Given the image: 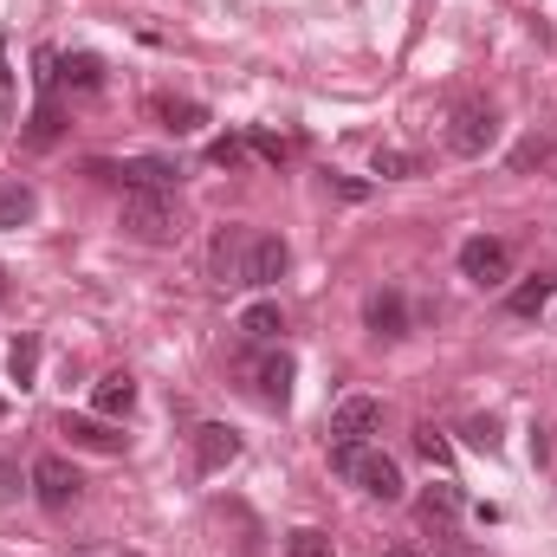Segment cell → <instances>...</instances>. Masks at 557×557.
I'll return each mask as SVG.
<instances>
[{
  "mask_svg": "<svg viewBox=\"0 0 557 557\" xmlns=\"http://www.w3.org/2000/svg\"><path fill=\"white\" fill-rule=\"evenodd\" d=\"M331 467H337L350 486H363L370 499H383V506H396V499L409 493V486H403V467H396L389 454H376L370 441H363V447H337V441H331Z\"/></svg>",
  "mask_w": 557,
  "mask_h": 557,
  "instance_id": "cell-1",
  "label": "cell"
},
{
  "mask_svg": "<svg viewBox=\"0 0 557 557\" xmlns=\"http://www.w3.org/2000/svg\"><path fill=\"white\" fill-rule=\"evenodd\" d=\"M117 227L143 240V247H169L175 234H182V221H175V208H169V195H149V188H131L124 195V214H117Z\"/></svg>",
  "mask_w": 557,
  "mask_h": 557,
  "instance_id": "cell-2",
  "label": "cell"
},
{
  "mask_svg": "<svg viewBox=\"0 0 557 557\" xmlns=\"http://www.w3.org/2000/svg\"><path fill=\"white\" fill-rule=\"evenodd\" d=\"M493 143H499V111H493V104L467 98V104L447 111V149H454V156H486Z\"/></svg>",
  "mask_w": 557,
  "mask_h": 557,
  "instance_id": "cell-3",
  "label": "cell"
},
{
  "mask_svg": "<svg viewBox=\"0 0 557 557\" xmlns=\"http://www.w3.org/2000/svg\"><path fill=\"white\" fill-rule=\"evenodd\" d=\"M247 247H253V227H240V221L214 227V247H208V278H214L221 292H240V285H247Z\"/></svg>",
  "mask_w": 557,
  "mask_h": 557,
  "instance_id": "cell-4",
  "label": "cell"
},
{
  "mask_svg": "<svg viewBox=\"0 0 557 557\" xmlns=\"http://www.w3.org/2000/svg\"><path fill=\"white\" fill-rule=\"evenodd\" d=\"M78 493H85V480H78L72 460H59V454H39V460H33V499H39L46 512H72Z\"/></svg>",
  "mask_w": 557,
  "mask_h": 557,
  "instance_id": "cell-5",
  "label": "cell"
},
{
  "mask_svg": "<svg viewBox=\"0 0 557 557\" xmlns=\"http://www.w3.org/2000/svg\"><path fill=\"white\" fill-rule=\"evenodd\" d=\"M460 273L473 278L480 292H493V285L512 278V247L493 240V234H473V240H460Z\"/></svg>",
  "mask_w": 557,
  "mask_h": 557,
  "instance_id": "cell-6",
  "label": "cell"
},
{
  "mask_svg": "<svg viewBox=\"0 0 557 557\" xmlns=\"http://www.w3.org/2000/svg\"><path fill=\"white\" fill-rule=\"evenodd\" d=\"M376 428H383V403H376V396H344V403L331 409V441H337V447H363Z\"/></svg>",
  "mask_w": 557,
  "mask_h": 557,
  "instance_id": "cell-7",
  "label": "cell"
},
{
  "mask_svg": "<svg viewBox=\"0 0 557 557\" xmlns=\"http://www.w3.org/2000/svg\"><path fill=\"white\" fill-rule=\"evenodd\" d=\"M98 175H117V182H131V188H149V195H169L175 182H182V169L175 162H162V156H131L124 169H111V162H91Z\"/></svg>",
  "mask_w": 557,
  "mask_h": 557,
  "instance_id": "cell-8",
  "label": "cell"
},
{
  "mask_svg": "<svg viewBox=\"0 0 557 557\" xmlns=\"http://www.w3.org/2000/svg\"><path fill=\"white\" fill-rule=\"evenodd\" d=\"M285 267H292V247L278 234H253V247H247V285H278Z\"/></svg>",
  "mask_w": 557,
  "mask_h": 557,
  "instance_id": "cell-9",
  "label": "cell"
},
{
  "mask_svg": "<svg viewBox=\"0 0 557 557\" xmlns=\"http://www.w3.org/2000/svg\"><path fill=\"white\" fill-rule=\"evenodd\" d=\"M234 454H240V434H234V428H221V421H201V428H195V467H201V473H221Z\"/></svg>",
  "mask_w": 557,
  "mask_h": 557,
  "instance_id": "cell-10",
  "label": "cell"
},
{
  "mask_svg": "<svg viewBox=\"0 0 557 557\" xmlns=\"http://www.w3.org/2000/svg\"><path fill=\"white\" fill-rule=\"evenodd\" d=\"M149 117H156V131H169V137H195V131L208 124V111H201L195 98H149Z\"/></svg>",
  "mask_w": 557,
  "mask_h": 557,
  "instance_id": "cell-11",
  "label": "cell"
},
{
  "mask_svg": "<svg viewBox=\"0 0 557 557\" xmlns=\"http://www.w3.org/2000/svg\"><path fill=\"white\" fill-rule=\"evenodd\" d=\"M363 324H370L376 337H409V305H403V292H396V285H389V292H370Z\"/></svg>",
  "mask_w": 557,
  "mask_h": 557,
  "instance_id": "cell-12",
  "label": "cell"
},
{
  "mask_svg": "<svg viewBox=\"0 0 557 557\" xmlns=\"http://www.w3.org/2000/svg\"><path fill=\"white\" fill-rule=\"evenodd\" d=\"M59 434H72V447H91V454H124V434L104 416H65Z\"/></svg>",
  "mask_w": 557,
  "mask_h": 557,
  "instance_id": "cell-13",
  "label": "cell"
},
{
  "mask_svg": "<svg viewBox=\"0 0 557 557\" xmlns=\"http://www.w3.org/2000/svg\"><path fill=\"white\" fill-rule=\"evenodd\" d=\"M253 389H260L267 409H285V403H292V357H285V350L253 363Z\"/></svg>",
  "mask_w": 557,
  "mask_h": 557,
  "instance_id": "cell-14",
  "label": "cell"
},
{
  "mask_svg": "<svg viewBox=\"0 0 557 557\" xmlns=\"http://www.w3.org/2000/svg\"><path fill=\"white\" fill-rule=\"evenodd\" d=\"M552 298H557V278L532 273V278H519V285L506 292V311H512V318H539V311H552Z\"/></svg>",
  "mask_w": 557,
  "mask_h": 557,
  "instance_id": "cell-15",
  "label": "cell"
},
{
  "mask_svg": "<svg viewBox=\"0 0 557 557\" xmlns=\"http://www.w3.org/2000/svg\"><path fill=\"white\" fill-rule=\"evenodd\" d=\"M131 403H137V376H124V370H111V376H98V389H91V409L111 421V416H131Z\"/></svg>",
  "mask_w": 557,
  "mask_h": 557,
  "instance_id": "cell-16",
  "label": "cell"
},
{
  "mask_svg": "<svg viewBox=\"0 0 557 557\" xmlns=\"http://www.w3.org/2000/svg\"><path fill=\"white\" fill-rule=\"evenodd\" d=\"M416 506H421V519H428V525H454V519L467 512V499H460V486H454V480H434Z\"/></svg>",
  "mask_w": 557,
  "mask_h": 557,
  "instance_id": "cell-17",
  "label": "cell"
},
{
  "mask_svg": "<svg viewBox=\"0 0 557 557\" xmlns=\"http://www.w3.org/2000/svg\"><path fill=\"white\" fill-rule=\"evenodd\" d=\"M59 85L98 91V85H104V59H98V52H59Z\"/></svg>",
  "mask_w": 557,
  "mask_h": 557,
  "instance_id": "cell-18",
  "label": "cell"
},
{
  "mask_svg": "<svg viewBox=\"0 0 557 557\" xmlns=\"http://www.w3.org/2000/svg\"><path fill=\"white\" fill-rule=\"evenodd\" d=\"M278 331H285V311H278V298H260V305H247V311H240V337H253V344H273Z\"/></svg>",
  "mask_w": 557,
  "mask_h": 557,
  "instance_id": "cell-19",
  "label": "cell"
},
{
  "mask_svg": "<svg viewBox=\"0 0 557 557\" xmlns=\"http://www.w3.org/2000/svg\"><path fill=\"white\" fill-rule=\"evenodd\" d=\"M39 214V195L26 182H0V227H26Z\"/></svg>",
  "mask_w": 557,
  "mask_h": 557,
  "instance_id": "cell-20",
  "label": "cell"
},
{
  "mask_svg": "<svg viewBox=\"0 0 557 557\" xmlns=\"http://www.w3.org/2000/svg\"><path fill=\"white\" fill-rule=\"evenodd\" d=\"M59 131H65V117H59V91H39V111H33V124H26V143L46 149V143H59Z\"/></svg>",
  "mask_w": 557,
  "mask_h": 557,
  "instance_id": "cell-21",
  "label": "cell"
},
{
  "mask_svg": "<svg viewBox=\"0 0 557 557\" xmlns=\"http://www.w3.org/2000/svg\"><path fill=\"white\" fill-rule=\"evenodd\" d=\"M7 376H13L20 389H33V376H39V337H33V331L13 337V350H7Z\"/></svg>",
  "mask_w": 557,
  "mask_h": 557,
  "instance_id": "cell-22",
  "label": "cell"
},
{
  "mask_svg": "<svg viewBox=\"0 0 557 557\" xmlns=\"http://www.w3.org/2000/svg\"><path fill=\"white\" fill-rule=\"evenodd\" d=\"M285 557H337V545H331V532L305 525V532H292V539H285Z\"/></svg>",
  "mask_w": 557,
  "mask_h": 557,
  "instance_id": "cell-23",
  "label": "cell"
},
{
  "mask_svg": "<svg viewBox=\"0 0 557 557\" xmlns=\"http://www.w3.org/2000/svg\"><path fill=\"white\" fill-rule=\"evenodd\" d=\"M370 169H376L383 182H403V175H416L421 162L409 156V149H376V156H370Z\"/></svg>",
  "mask_w": 557,
  "mask_h": 557,
  "instance_id": "cell-24",
  "label": "cell"
},
{
  "mask_svg": "<svg viewBox=\"0 0 557 557\" xmlns=\"http://www.w3.org/2000/svg\"><path fill=\"white\" fill-rule=\"evenodd\" d=\"M208 162H214V169H240V162H247V137H214L208 143Z\"/></svg>",
  "mask_w": 557,
  "mask_h": 557,
  "instance_id": "cell-25",
  "label": "cell"
},
{
  "mask_svg": "<svg viewBox=\"0 0 557 557\" xmlns=\"http://www.w3.org/2000/svg\"><path fill=\"white\" fill-rule=\"evenodd\" d=\"M416 447H421V460H428V467H454V447H447L434 428H416Z\"/></svg>",
  "mask_w": 557,
  "mask_h": 557,
  "instance_id": "cell-26",
  "label": "cell"
},
{
  "mask_svg": "<svg viewBox=\"0 0 557 557\" xmlns=\"http://www.w3.org/2000/svg\"><path fill=\"white\" fill-rule=\"evenodd\" d=\"M247 149H253V156H267L273 169H285V156H292V149H285L278 137H267V131H247Z\"/></svg>",
  "mask_w": 557,
  "mask_h": 557,
  "instance_id": "cell-27",
  "label": "cell"
},
{
  "mask_svg": "<svg viewBox=\"0 0 557 557\" xmlns=\"http://www.w3.org/2000/svg\"><path fill=\"white\" fill-rule=\"evenodd\" d=\"M467 441H473L480 454H493V447H499V421H467Z\"/></svg>",
  "mask_w": 557,
  "mask_h": 557,
  "instance_id": "cell-28",
  "label": "cell"
},
{
  "mask_svg": "<svg viewBox=\"0 0 557 557\" xmlns=\"http://www.w3.org/2000/svg\"><path fill=\"white\" fill-rule=\"evenodd\" d=\"M545 156H552V143H545V137H532L525 149H519V156H512V169H532V162H545Z\"/></svg>",
  "mask_w": 557,
  "mask_h": 557,
  "instance_id": "cell-29",
  "label": "cell"
},
{
  "mask_svg": "<svg viewBox=\"0 0 557 557\" xmlns=\"http://www.w3.org/2000/svg\"><path fill=\"white\" fill-rule=\"evenodd\" d=\"M0 98H7V46H0Z\"/></svg>",
  "mask_w": 557,
  "mask_h": 557,
  "instance_id": "cell-30",
  "label": "cell"
},
{
  "mask_svg": "<svg viewBox=\"0 0 557 557\" xmlns=\"http://www.w3.org/2000/svg\"><path fill=\"white\" fill-rule=\"evenodd\" d=\"M389 557H416V545H396V552H389Z\"/></svg>",
  "mask_w": 557,
  "mask_h": 557,
  "instance_id": "cell-31",
  "label": "cell"
},
{
  "mask_svg": "<svg viewBox=\"0 0 557 557\" xmlns=\"http://www.w3.org/2000/svg\"><path fill=\"white\" fill-rule=\"evenodd\" d=\"M0 416H7V403H0Z\"/></svg>",
  "mask_w": 557,
  "mask_h": 557,
  "instance_id": "cell-32",
  "label": "cell"
}]
</instances>
